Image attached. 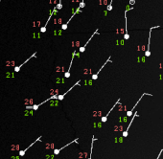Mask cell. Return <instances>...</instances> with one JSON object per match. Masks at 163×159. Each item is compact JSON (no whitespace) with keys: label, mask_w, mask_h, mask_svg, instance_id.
Returning <instances> with one entry per match:
<instances>
[{"label":"cell","mask_w":163,"mask_h":159,"mask_svg":"<svg viewBox=\"0 0 163 159\" xmlns=\"http://www.w3.org/2000/svg\"><path fill=\"white\" fill-rule=\"evenodd\" d=\"M97 33H98V29H96V30H95V32L93 33V35H91V36H90V38H89V39H88V40L86 41V44L83 45V46H81V47H80V49H79V52H80V53H84V52H85V50H86V46H87V43H88V42H89V41H90V40H91V39L93 38V36H94V35H96Z\"/></svg>","instance_id":"obj_6"},{"label":"cell","mask_w":163,"mask_h":159,"mask_svg":"<svg viewBox=\"0 0 163 159\" xmlns=\"http://www.w3.org/2000/svg\"><path fill=\"white\" fill-rule=\"evenodd\" d=\"M35 57H36V52H35V53L33 54L32 56H30V58H28V59H27V60H26V61L23 62V63H21V64H20V65H18V66H16V67H15V72H17H17H19V71H20V69H21V67H22V66L25 64L26 62H28L29 61H30V60H31V59H33V58H35Z\"/></svg>","instance_id":"obj_5"},{"label":"cell","mask_w":163,"mask_h":159,"mask_svg":"<svg viewBox=\"0 0 163 159\" xmlns=\"http://www.w3.org/2000/svg\"><path fill=\"white\" fill-rule=\"evenodd\" d=\"M119 104H120V99H118V100H117V102H116V103H115V104L113 105V106H112L111 108H110V110L109 111V113H107V114H106V116L102 117V119H101V120H102V122H103V123L107 122V120H108V117H109V115L110 114V112H111L112 110H113V108H114V107H115L116 106H118Z\"/></svg>","instance_id":"obj_7"},{"label":"cell","mask_w":163,"mask_h":159,"mask_svg":"<svg viewBox=\"0 0 163 159\" xmlns=\"http://www.w3.org/2000/svg\"><path fill=\"white\" fill-rule=\"evenodd\" d=\"M111 62V57H109V59H108V60H107V62H105V63L103 64V66H102V67H101V68H100L99 70L97 71V72H96L95 74H93V75L91 76V79L93 80H96L98 79V77H99V74L101 73V71L103 70V68L105 67V66H106V65H107V63H108V62Z\"/></svg>","instance_id":"obj_2"},{"label":"cell","mask_w":163,"mask_h":159,"mask_svg":"<svg viewBox=\"0 0 163 159\" xmlns=\"http://www.w3.org/2000/svg\"><path fill=\"white\" fill-rule=\"evenodd\" d=\"M129 4L130 5V6H133V5L135 4V0H129Z\"/></svg>","instance_id":"obj_17"},{"label":"cell","mask_w":163,"mask_h":159,"mask_svg":"<svg viewBox=\"0 0 163 159\" xmlns=\"http://www.w3.org/2000/svg\"><path fill=\"white\" fill-rule=\"evenodd\" d=\"M61 1H62V0H60V1H59V3H58V5L56 6V7H57V10H58V11L61 10V8H62V4H61Z\"/></svg>","instance_id":"obj_14"},{"label":"cell","mask_w":163,"mask_h":159,"mask_svg":"<svg viewBox=\"0 0 163 159\" xmlns=\"http://www.w3.org/2000/svg\"><path fill=\"white\" fill-rule=\"evenodd\" d=\"M127 13H128V10H126V12L124 13V17H125V35H124V39H129V35L128 33V29H127Z\"/></svg>","instance_id":"obj_8"},{"label":"cell","mask_w":163,"mask_h":159,"mask_svg":"<svg viewBox=\"0 0 163 159\" xmlns=\"http://www.w3.org/2000/svg\"><path fill=\"white\" fill-rule=\"evenodd\" d=\"M78 140H79V139H75V140H73V141H71L70 142V143H68V144H66V145H65V146H63V147H61V148H60V149H57V150H54V154H56V155H57V154H59V153H60V150H63V149H65V148H66V147H68L69 145H71V144H73V143H76V142H78Z\"/></svg>","instance_id":"obj_11"},{"label":"cell","mask_w":163,"mask_h":159,"mask_svg":"<svg viewBox=\"0 0 163 159\" xmlns=\"http://www.w3.org/2000/svg\"><path fill=\"white\" fill-rule=\"evenodd\" d=\"M146 95H147V96H153L152 94H148V93H146V92H145V93H143V94H142V96H141V97L139 98V100H138L137 102H136V104H135V105L133 106V107H132V108H131L130 110H129V111H127V116H128V117H131V116L133 115V111H134V109H135V107H136V106H137L138 104H139V102H140V101L142 100V98L144 97V96H146Z\"/></svg>","instance_id":"obj_1"},{"label":"cell","mask_w":163,"mask_h":159,"mask_svg":"<svg viewBox=\"0 0 163 159\" xmlns=\"http://www.w3.org/2000/svg\"><path fill=\"white\" fill-rule=\"evenodd\" d=\"M40 138H41V136H39V137H38V138H37V139H36V141H35L34 143H32V144H31V145H30V146H29V147H28L27 149H25V150H21V151H19V155H20V156H23V155L25 154V152L27 151V150H28V149H29L30 147H32V146H33L34 144H36V143L37 141H39V140H40Z\"/></svg>","instance_id":"obj_12"},{"label":"cell","mask_w":163,"mask_h":159,"mask_svg":"<svg viewBox=\"0 0 163 159\" xmlns=\"http://www.w3.org/2000/svg\"><path fill=\"white\" fill-rule=\"evenodd\" d=\"M112 2H113V0H110V3L109 4V6L107 7V11H109V12H110L112 10Z\"/></svg>","instance_id":"obj_15"},{"label":"cell","mask_w":163,"mask_h":159,"mask_svg":"<svg viewBox=\"0 0 163 159\" xmlns=\"http://www.w3.org/2000/svg\"><path fill=\"white\" fill-rule=\"evenodd\" d=\"M156 28H160V26H153L150 29L149 32V39H148V49L145 52V57H150L151 56V51H150V42H151V35H152V30L153 29H156Z\"/></svg>","instance_id":"obj_3"},{"label":"cell","mask_w":163,"mask_h":159,"mask_svg":"<svg viewBox=\"0 0 163 159\" xmlns=\"http://www.w3.org/2000/svg\"><path fill=\"white\" fill-rule=\"evenodd\" d=\"M79 7H80V9H83V8L85 7V0H82V1H81V3H80V6H79Z\"/></svg>","instance_id":"obj_16"},{"label":"cell","mask_w":163,"mask_h":159,"mask_svg":"<svg viewBox=\"0 0 163 159\" xmlns=\"http://www.w3.org/2000/svg\"><path fill=\"white\" fill-rule=\"evenodd\" d=\"M97 140V138L93 136L92 137V140H91V148H90V153H89V156H88V158L87 159H92V154H93V144H94V142Z\"/></svg>","instance_id":"obj_13"},{"label":"cell","mask_w":163,"mask_h":159,"mask_svg":"<svg viewBox=\"0 0 163 159\" xmlns=\"http://www.w3.org/2000/svg\"><path fill=\"white\" fill-rule=\"evenodd\" d=\"M76 54H77L76 52L73 53V55H72V59H71V61H70V65H69V67H68V70L64 73V78H66V79H68L69 77H70V69H71V66H72V63H73V60H74V57L76 56Z\"/></svg>","instance_id":"obj_10"},{"label":"cell","mask_w":163,"mask_h":159,"mask_svg":"<svg viewBox=\"0 0 163 159\" xmlns=\"http://www.w3.org/2000/svg\"><path fill=\"white\" fill-rule=\"evenodd\" d=\"M80 82H81V80H79L77 82H75V84H74V85H72V86H71V87H70L68 90H66L64 93H62V94L59 95V97H58V100H59V101H62V100H63V98H64V96H65V95H66L68 92H70V90H72V89L74 88V87H76L77 85H79V84H80Z\"/></svg>","instance_id":"obj_4"},{"label":"cell","mask_w":163,"mask_h":159,"mask_svg":"<svg viewBox=\"0 0 163 159\" xmlns=\"http://www.w3.org/2000/svg\"><path fill=\"white\" fill-rule=\"evenodd\" d=\"M162 151H163V149H162V150H160V151H159V153H158V155H157V157H156V159H159V157H160V155L162 154Z\"/></svg>","instance_id":"obj_18"},{"label":"cell","mask_w":163,"mask_h":159,"mask_svg":"<svg viewBox=\"0 0 163 159\" xmlns=\"http://www.w3.org/2000/svg\"><path fill=\"white\" fill-rule=\"evenodd\" d=\"M136 116H137V112H134L133 115H132V117H131V121L129 122L128 127H127V128H126V130L123 132V136H124V137H127V136H128V134H129V128H130V126H131V124H132V121H133V119H134Z\"/></svg>","instance_id":"obj_9"}]
</instances>
